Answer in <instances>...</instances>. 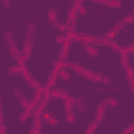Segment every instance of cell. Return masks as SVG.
Returning <instances> with one entry per match:
<instances>
[{
	"instance_id": "1",
	"label": "cell",
	"mask_w": 134,
	"mask_h": 134,
	"mask_svg": "<svg viewBox=\"0 0 134 134\" xmlns=\"http://www.w3.org/2000/svg\"><path fill=\"white\" fill-rule=\"evenodd\" d=\"M36 23L35 22H28L26 25V35L24 42L28 43L32 48H34V43H35V37H36Z\"/></svg>"
},
{
	"instance_id": "2",
	"label": "cell",
	"mask_w": 134,
	"mask_h": 134,
	"mask_svg": "<svg viewBox=\"0 0 134 134\" xmlns=\"http://www.w3.org/2000/svg\"><path fill=\"white\" fill-rule=\"evenodd\" d=\"M3 39L7 45L8 48H12V47H15V46H18L17 43H16V40H15V37H14V32L9 29H6L4 31V35H3Z\"/></svg>"
},
{
	"instance_id": "3",
	"label": "cell",
	"mask_w": 134,
	"mask_h": 134,
	"mask_svg": "<svg viewBox=\"0 0 134 134\" xmlns=\"http://www.w3.org/2000/svg\"><path fill=\"white\" fill-rule=\"evenodd\" d=\"M106 108V105L102 102L98 106H97V108H96V111H95V120L96 121H102L103 119H104V117H105V109Z\"/></svg>"
},
{
	"instance_id": "4",
	"label": "cell",
	"mask_w": 134,
	"mask_h": 134,
	"mask_svg": "<svg viewBox=\"0 0 134 134\" xmlns=\"http://www.w3.org/2000/svg\"><path fill=\"white\" fill-rule=\"evenodd\" d=\"M31 50H32V47H31L28 43L24 42L23 49H22V55H21L20 59H22V60H24V61H27V60L29 59L30 54H31Z\"/></svg>"
},
{
	"instance_id": "5",
	"label": "cell",
	"mask_w": 134,
	"mask_h": 134,
	"mask_svg": "<svg viewBox=\"0 0 134 134\" xmlns=\"http://www.w3.org/2000/svg\"><path fill=\"white\" fill-rule=\"evenodd\" d=\"M83 48H84V50L88 53V55H90V57H92V58H94V57H96V55L98 54V50H97V48L94 47L93 45L83 44Z\"/></svg>"
},
{
	"instance_id": "6",
	"label": "cell",
	"mask_w": 134,
	"mask_h": 134,
	"mask_svg": "<svg viewBox=\"0 0 134 134\" xmlns=\"http://www.w3.org/2000/svg\"><path fill=\"white\" fill-rule=\"evenodd\" d=\"M84 100H85V98H84L83 96H77L76 99H75L74 106H75V108H76L81 113H85L86 110H87L86 107H85V105H84Z\"/></svg>"
},
{
	"instance_id": "7",
	"label": "cell",
	"mask_w": 134,
	"mask_h": 134,
	"mask_svg": "<svg viewBox=\"0 0 134 134\" xmlns=\"http://www.w3.org/2000/svg\"><path fill=\"white\" fill-rule=\"evenodd\" d=\"M119 63H120V66L126 69L129 65H130V59H129V53H127L124 49V52L120 54V60H119Z\"/></svg>"
},
{
	"instance_id": "8",
	"label": "cell",
	"mask_w": 134,
	"mask_h": 134,
	"mask_svg": "<svg viewBox=\"0 0 134 134\" xmlns=\"http://www.w3.org/2000/svg\"><path fill=\"white\" fill-rule=\"evenodd\" d=\"M47 19L50 23H55L58 20V13L53 8H48L47 9Z\"/></svg>"
},
{
	"instance_id": "9",
	"label": "cell",
	"mask_w": 134,
	"mask_h": 134,
	"mask_svg": "<svg viewBox=\"0 0 134 134\" xmlns=\"http://www.w3.org/2000/svg\"><path fill=\"white\" fill-rule=\"evenodd\" d=\"M69 48L66 45H62L61 50H60V54H59V60L61 61H66L68 58V53H69Z\"/></svg>"
},
{
	"instance_id": "10",
	"label": "cell",
	"mask_w": 134,
	"mask_h": 134,
	"mask_svg": "<svg viewBox=\"0 0 134 134\" xmlns=\"http://www.w3.org/2000/svg\"><path fill=\"white\" fill-rule=\"evenodd\" d=\"M42 126H43V118L42 116H34L32 117V127L38 129L39 131L42 130Z\"/></svg>"
},
{
	"instance_id": "11",
	"label": "cell",
	"mask_w": 134,
	"mask_h": 134,
	"mask_svg": "<svg viewBox=\"0 0 134 134\" xmlns=\"http://www.w3.org/2000/svg\"><path fill=\"white\" fill-rule=\"evenodd\" d=\"M77 8L73 5L70 6L69 10H68V14H67V19H70V20H73V21H76V18H77Z\"/></svg>"
},
{
	"instance_id": "12",
	"label": "cell",
	"mask_w": 134,
	"mask_h": 134,
	"mask_svg": "<svg viewBox=\"0 0 134 134\" xmlns=\"http://www.w3.org/2000/svg\"><path fill=\"white\" fill-rule=\"evenodd\" d=\"M95 41V37L88 35V34H83V44H88V45H93Z\"/></svg>"
},
{
	"instance_id": "13",
	"label": "cell",
	"mask_w": 134,
	"mask_h": 134,
	"mask_svg": "<svg viewBox=\"0 0 134 134\" xmlns=\"http://www.w3.org/2000/svg\"><path fill=\"white\" fill-rule=\"evenodd\" d=\"M9 54H10V57H13L14 59L18 60V59L21 58V55H22V51L19 50L18 46H15V47L9 48Z\"/></svg>"
},
{
	"instance_id": "14",
	"label": "cell",
	"mask_w": 134,
	"mask_h": 134,
	"mask_svg": "<svg viewBox=\"0 0 134 134\" xmlns=\"http://www.w3.org/2000/svg\"><path fill=\"white\" fill-rule=\"evenodd\" d=\"M94 74H95V72H94L93 70H90V69L84 68V70H83L82 74H80V75L84 76V77H85V79H87V80H90V81H92V80H93V76H94Z\"/></svg>"
},
{
	"instance_id": "15",
	"label": "cell",
	"mask_w": 134,
	"mask_h": 134,
	"mask_svg": "<svg viewBox=\"0 0 134 134\" xmlns=\"http://www.w3.org/2000/svg\"><path fill=\"white\" fill-rule=\"evenodd\" d=\"M70 68H71L74 72H76V73H79V74H82V72H83V70H84V67H82L79 63H76V62H71V61H70Z\"/></svg>"
},
{
	"instance_id": "16",
	"label": "cell",
	"mask_w": 134,
	"mask_h": 134,
	"mask_svg": "<svg viewBox=\"0 0 134 134\" xmlns=\"http://www.w3.org/2000/svg\"><path fill=\"white\" fill-rule=\"evenodd\" d=\"M7 72H8L10 75L21 74V73H22V68H21V67H19L18 65H16V66H10V67H8Z\"/></svg>"
},
{
	"instance_id": "17",
	"label": "cell",
	"mask_w": 134,
	"mask_h": 134,
	"mask_svg": "<svg viewBox=\"0 0 134 134\" xmlns=\"http://www.w3.org/2000/svg\"><path fill=\"white\" fill-rule=\"evenodd\" d=\"M103 103H104L106 106H109V107H116L117 104H118L117 99L114 98V97H107V98H105V99L103 100Z\"/></svg>"
},
{
	"instance_id": "18",
	"label": "cell",
	"mask_w": 134,
	"mask_h": 134,
	"mask_svg": "<svg viewBox=\"0 0 134 134\" xmlns=\"http://www.w3.org/2000/svg\"><path fill=\"white\" fill-rule=\"evenodd\" d=\"M125 75H126V79L129 81V80H132L134 79V68L129 65L126 69H125Z\"/></svg>"
},
{
	"instance_id": "19",
	"label": "cell",
	"mask_w": 134,
	"mask_h": 134,
	"mask_svg": "<svg viewBox=\"0 0 134 134\" xmlns=\"http://www.w3.org/2000/svg\"><path fill=\"white\" fill-rule=\"evenodd\" d=\"M31 110L32 109H30V108H28V109H25L22 113H21V115H20V120L21 121H25L26 119H28L29 117H31Z\"/></svg>"
},
{
	"instance_id": "20",
	"label": "cell",
	"mask_w": 134,
	"mask_h": 134,
	"mask_svg": "<svg viewBox=\"0 0 134 134\" xmlns=\"http://www.w3.org/2000/svg\"><path fill=\"white\" fill-rule=\"evenodd\" d=\"M122 21H124L125 25H126V24H127V25H129V24H132V23L134 22V10H132L130 14L126 15V16L124 17Z\"/></svg>"
},
{
	"instance_id": "21",
	"label": "cell",
	"mask_w": 134,
	"mask_h": 134,
	"mask_svg": "<svg viewBox=\"0 0 134 134\" xmlns=\"http://www.w3.org/2000/svg\"><path fill=\"white\" fill-rule=\"evenodd\" d=\"M21 75H22V77L25 80V82H27V84H28V83L31 81V79H32V76H31V74H30V72H29V70H28L27 67L24 68V69H22Z\"/></svg>"
},
{
	"instance_id": "22",
	"label": "cell",
	"mask_w": 134,
	"mask_h": 134,
	"mask_svg": "<svg viewBox=\"0 0 134 134\" xmlns=\"http://www.w3.org/2000/svg\"><path fill=\"white\" fill-rule=\"evenodd\" d=\"M13 93H14V95L20 100V102H22V100H27V98H26V96H25V94L20 90V89H15L14 91H13Z\"/></svg>"
},
{
	"instance_id": "23",
	"label": "cell",
	"mask_w": 134,
	"mask_h": 134,
	"mask_svg": "<svg viewBox=\"0 0 134 134\" xmlns=\"http://www.w3.org/2000/svg\"><path fill=\"white\" fill-rule=\"evenodd\" d=\"M106 5L109 7H113V8H119L121 6V2L119 0H108Z\"/></svg>"
},
{
	"instance_id": "24",
	"label": "cell",
	"mask_w": 134,
	"mask_h": 134,
	"mask_svg": "<svg viewBox=\"0 0 134 134\" xmlns=\"http://www.w3.org/2000/svg\"><path fill=\"white\" fill-rule=\"evenodd\" d=\"M59 76H60L62 80H64V81H69V80L71 79V75L69 74V72H68L66 69H61V70L59 71Z\"/></svg>"
},
{
	"instance_id": "25",
	"label": "cell",
	"mask_w": 134,
	"mask_h": 134,
	"mask_svg": "<svg viewBox=\"0 0 134 134\" xmlns=\"http://www.w3.org/2000/svg\"><path fill=\"white\" fill-rule=\"evenodd\" d=\"M53 26H55L59 30H61V31H63V32H66V31H68L69 30V28H68V26L66 25V24H63V23H61V22H55V23H51Z\"/></svg>"
},
{
	"instance_id": "26",
	"label": "cell",
	"mask_w": 134,
	"mask_h": 134,
	"mask_svg": "<svg viewBox=\"0 0 134 134\" xmlns=\"http://www.w3.org/2000/svg\"><path fill=\"white\" fill-rule=\"evenodd\" d=\"M65 119L68 124H72L75 121V115L73 113V111H70V112H66L65 114Z\"/></svg>"
},
{
	"instance_id": "27",
	"label": "cell",
	"mask_w": 134,
	"mask_h": 134,
	"mask_svg": "<svg viewBox=\"0 0 134 134\" xmlns=\"http://www.w3.org/2000/svg\"><path fill=\"white\" fill-rule=\"evenodd\" d=\"M111 48H112L115 52H118V53H120V54L124 52V47H122L121 45H119L117 42H114V41H113V42H112V45H111Z\"/></svg>"
},
{
	"instance_id": "28",
	"label": "cell",
	"mask_w": 134,
	"mask_h": 134,
	"mask_svg": "<svg viewBox=\"0 0 134 134\" xmlns=\"http://www.w3.org/2000/svg\"><path fill=\"white\" fill-rule=\"evenodd\" d=\"M61 95H62V90H57V89L51 90V92H50V96H49V99H50V100H51V99H53V98H59V99H60Z\"/></svg>"
},
{
	"instance_id": "29",
	"label": "cell",
	"mask_w": 134,
	"mask_h": 134,
	"mask_svg": "<svg viewBox=\"0 0 134 134\" xmlns=\"http://www.w3.org/2000/svg\"><path fill=\"white\" fill-rule=\"evenodd\" d=\"M63 108H64V110H65L66 112H70V111L73 110L74 104H72V103H70V102H68V100H65L64 104H63Z\"/></svg>"
},
{
	"instance_id": "30",
	"label": "cell",
	"mask_w": 134,
	"mask_h": 134,
	"mask_svg": "<svg viewBox=\"0 0 134 134\" xmlns=\"http://www.w3.org/2000/svg\"><path fill=\"white\" fill-rule=\"evenodd\" d=\"M125 26V23H124V21L122 20H120V21H118L114 26H113V28H112V30L113 31H115L116 34L118 32V31H120L121 29H122V27Z\"/></svg>"
},
{
	"instance_id": "31",
	"label": "cell",
	"mask_w": 134,
	"mask_h": 134,
	"mask_svg": "<svg viewBox=\"0 0 134 134\" xmlns=\"http://www.w3.org/2000/svg\"><path fill=\"white\" fill-rule=\"evenodd\" d=\"M104 75H105V74H103V73H99V72H95V74H94V76H93V80H92V82H94V83H103V79H104Z\"/></svg>"
},
{
	"instance_id": "32",
	"label": "cell",
	"mask_w": 134,
	"mask_h": 134,
	"mask_svg": "<svg viewBox=\"0 0 134 134\" xmlns=\"http://www.w3.org/2000/svg\"><path fill=\"white\" fill-rule=\"evenodd\" d=\"M28 85H29V87H30V88H32V89H35V90H36V89H38L39 87H41V83H40V82H38V81H37L36 79H34V77H32V79H31V81L28 83Z\"/></svg>"
},
{
	"instance_id": "33",
	"label": "cell",
	"mask_w": 134,
	"mask_h": 134,
	"mask_svg": "<svg viewBox=\"0 0 134 134\" xmlns=\"http://www.w3.org/2000/svg\"><path fill=\"white\" fill-rule=\"evenodd\" d=\"M52 67H53V69L54 70H57V71H60L61 69H62V61L61 60H55V61H53V63H52Z\"/></svg>"
},
{
	"instance_id": "34",
	"label": "cell",
	"mask_w": 134,
	"mask_h": 134,
	"mask_svg": "<svg viewBox=\"0 0 134 134\" xmlns=\"http://www.w3.org/2000/svg\"><path fill=\"white\" fill-rule=\"evenodd\" d=\"M66 40H67V38H66V35H60V36H58V37L55 38V43L64 45V43L66 42Z\"/></svg>"
},
{
	"instance_id": "35",
	"label": "cell",
	"mask_w": 134,
	"mask_h": 134,
	"mask_svg": "<svg viewBox=\"0 0 134 134\" xmlns=\"http://www.w3.org/2000/svg\"><path fill=\"white\" fill-rule=\"evenodd\" d=\"M57 83H58V77L48 79V81H47V83H46V87H48V88H53Z\"/></svg>"
},
{
	"instance_id": "36",
	"label": "cell",
	"mask_w": 134,
	"mask_h": 134,
	"mask_svg": "<svg viewBox=\"0 0 134 134\" xmlns=\"http://www.w3.org/2000/svg\"><path fill=\"white\" fill-rule=\"evenodd\" d=\"M59 119L57 118V117H54V116H51L49 119H47V124L48 125H50V126H53V127H55V126H58L59 125Z\"/></svg>"
},
{
	"instance_id": "37",
	"label": "cell",
	"mask_w": 134,
	"mask_h": 134,
	"mask_svg": "<svg viewBox=\"0 0 134 134\" xmlns=\"http://www.w3.org/2000/svg\"><path fill=\"white\" fill-rule=\"evenodd\" d=\"M116 35H117V34H116L115 31H113V30H109V31H107V32L105 34L104 38H105V39H109V40H113V39L115 38Z\"/></svg>"
},
{
	"instance_id": "38",
	"label": "cell",
	"mask_w": 134,
	"mask_h": 134,
	"mask_svg": "<svg viewBox=\"0 0 134 134\" xmlns=\"http://www.w3.org/2000/svg\"><path fill=\"white\" fill-rule=\"evenodd\" d=\"M75 35H76V31H75L74 29H70V30L67 31V34H66V38H67V40H72V41H73Z\"/></svg>"
},
{
	"instance_id": "39",
	"label": "cell",
	"mask_w": 134,
	"mask_h": 134,
	"mask_svg": "<svg viewBox=\"0 0 134 134\" xmlns=\"http://www.w3.org/2000/svg\"><path fill=\"white\" fill-rule=\"evenodd\" d=\"M66 25L68 26L69 30H70V29H74V27H75V25H76V21H73V20L67 19V20H66Z\"/></svg>"
},
{
	"instance_id": "40",
	"label": "cell",
	"mask_w": 134,
	"mask_h": 134,
	"mask_svg": "<svg viewBox=\"0 0 134 134\" xmlns=\"http://www.w3.org/2000/svg\"><path fill=\"white\" fill-rule=\"evenodd\" d=\"M42 116V118H43V120H46L47 121V119H49L51 116H53V114L51 113V112H49V111H47V110H45L44 112H43V114L41 115Z\"/></svg>"
},
{
	"instance_id": "41",
	"label": "cell",
	"mask_w": 134,
	"mask_h": 134,
	"mask_svg": "<svg viewBox=\"0 0 134 134\" xmlns=\"http://www.w3.org/2000/svg\"><path fill=\"white\" fill-rule=\"evenodd\" d=\"M124 49H125V51H126L127 53H132V54H134V43H132V44H130V45L124 47Z\"/></svg>"
},
{
	"instance_id": "42",
	"label": "cell",
	"mask_w": 134,
	"mask_h": 134,
	"mask_svg": "<svg viewBox=\"0 0 134 134\" xmlns=\"http://www.w3.org/2000/svg\"><path fill=\"white\" fill-rule=\"evenodd\" d=\"M17 65L19 67H21L22 69H24V68H26V61H24L22 59H18L17 60Z\"/></svg>"
},
{
	"instance_id": "43",
	"label": "cell",
	"mask_w": 134,
	"mask_h": 134,
	"mask_svg": "<svg viewBox=\"0 0 134 134\" xmlns=\"http://www.w3.org/2000/svg\"><path fill=\"white\" fill-rule=\"evenodd\" d=\"M73 42H82L83 43V34L81 32H76L74 39H73Z\"/></svg>"
},
{
	"instance_id": "44",
	"label": "cell",
	"mask_w": 134,
	"mask_h": 134,
	"mask_svg": "<svg viewBox=\"0 0 134 134\" xmlns=\"http://www.w3.org/2000/svg\"><path fill=\"white\" fill-rule=\"evenodd\" d=\"M50 92H51L50 88H48V87H46V86H45V90H44V93H43L44 99H47V98H49V96H50Z\"/></svg>"
},
{
	"instance_id": "45",
	"label": "cell",
	"mask_w": 134,
	"mask_h": 134,
	"mask_svg": "<svg viewBox=\"0 0 134 134\" xmlns=\"http://www.w3.org/2000/svg\"><path fill=\"white\" fill-rule=\"evenodd\" d=\"M70 97V94L68 93V92H66V91H63L62 90V95H61V97H60V99H62V100H68V98Z\"/></svg>"
},
{
	"instance_id": "46",
	"label": "cell",
	"mask_w": 134,
	"mask_h": 134,
	"mask_svg": "<svg viewBox=\"0 0 134 134\" xmlns=\"http://www.w3.org/2000/svg\"><path fill=\"white\" fill-rule=\"evenodd\" d=\"M59 76V71L52 69L50 72H49V75H48V79H54V77H58Z\"/></svg>"
},
{
	"instance_id": "47",
	"label": "cell",
	"mask_w": 134,
	"mask_h": 134,
	"mask_svg": "<svg viewBox=\"0 0 134 134\" xmlns=\"http://www.w3.org/2000/svg\"><path fill=\"white\" fill-rule=\"evenodd\" d=\"M89 127L91 128V130H92V131H95V130L97 129V127H98V121H96V120L91 121V122L89 124Z\"/></svg>"
},
{
	"instance_id": "48",
	"label": "cell",
	"mask_w": 134,
	"mask_h": 134,
	"mask_svg": "<svg viewBox=\"0 0 134 134\" xmlns=\"http://www.w3.org/2000/svg\"><path fill=\"white\" fill-rule=\"evenodd\" d=\"M103 44H104V38H100V37H95L94 45H103Z\"/></svg>"
},
{
	"instance_id": "49",
	"label": "cell",
	"mask_w": 134,
	"mask_h": 134,
	"mask_svg": "<svg viewBox=\"0 0 134 134\" xmlns=\"http://www.w3.org/2000/svg\"><path fill=\"white\" fill-rule=\"evenodd\" d=\"M77 12H79L81 15H85V14L87 13V9H86V7L84 6V4H82L81 6L77 7Z\"/></svg>"
},
{
	"instance_id": "50",
	"label": "cell",
	"mask_w": 134,
	"mask_h": 134,
	"mask_svg": "<svg viewBox=\"0 0 134 134\" xmlns=\"http://www.w3.org/2000/svg\"><path fill=\"white\" fill-rule=\"evenodd\" d=\"M112 42H113V40H109V39H105L104 38V46H106V47H111V45H112Z\"/></svg>"
},
{
	"instance_id": "51",
	"label": "cell",
	"mask_w": 134,
	"mask_h": 134,
	"mask_svg": "<svg viewBox=\"0 0 134 134\" xmlns=\"http://www.w3.org/2000/svg\"><path fill=\"white\" fill-rule=\"evenodd\" d=\"M70 68V61H62V69Z\"/></svg>"
},
{
	"instance_id": "52",
	"label": "cell",
	"mask_w": 134,
	"mask_h": 134,
	"mask_svg": "<svg viewBox=\"0 0 134 134\" xmlns=\"http://www.w3.org/2000/svg\"><path fill=\"white\" fill-rule=\"evenodd\" d=\"M20 105H21L22 108L28 109V107H29V102H28V100H22V102H20Z\"/></svg>"
},
{
	"instance_id": "53",
	"label": "cell",
	"mask_w": 134,
	"mask_h": 134,
	"mask_svg": "<svg viewBox=\"0 0 134 134\" xmlns=\"http://www.w3.org/2000/svg\"><path fill=\"white\" fill-rule=\"evenodd\" d=\"M41 131H39L38 129H36V128H34V127H31L30 129H29V131H28V133L27 134H39Z\"/></svg>"
},
{
	"instance_id": "54",
	"label": "cell",
	"mask_w": 134,
	"mask_h": 134,
	"mask_svg": "<svg viewBox=\"0 0 134 134\" xmlns=\"http://www.w3.org/2000/svg\"><path fill=\"white\" fill-rule=\"evenodd\" d=\"M82 4H83V1H82V0H75V1H73V3H72V5L75 6L76 8H77L79 6H81Z\"/></svg>"
},
{
	"instance_id": "55",
	"label": "cell",
	"mask_w": 134,
	"mask_h": 134,
	"mask_svg": "<svg viewBox=\"0 0 134 134\" xmlns=\"http://www.w3.org/2000/svg\"><path fill=\"white\" fill-rule=\"evenodd\" d=\"M128 83H129V86H130V88H131V91L134 93V79L129 80Z\"/></svg>"
},
{
	"instance_id": "56",
	"label": "cell",
	"mask_w": 134,
	"mask_h": 134,
	"mask_svg": "<svg viewBox=\"0 0 134 134\" xmlns=\"http://www.w3.org/2000/svg\"><path fill=\"white\" fill-rule=\"evenodd\" d=\"M110 82H111V79L109 77V76H107V75H104V79H103V83L104 84H110Z\"/></svg>"
},
{
	"instance_id": "57",
	"label": "cell",
	"mask_w": 134,
	"mask_h": 134,
	"mask_svg": "<svg viewBox=\"0 0 134 134\" xmlns=\"http://www.w3.org/2000/svg\"><path fill=\"white\" fill-rule=\"evenodd\" d=\"M128 129L130 131V134H133L134 133V122H132L131 125H129L128 126Z\"/></svg>"
},
{
	"instance_id": "58",
	"label": "cell",
	"mask_w": 134,
	"mask_h": 134,
	"mask_svg": "<svg viewBox=\"0 0 134 134\" xmlns=\"http://www.w3.org/2000/svg\"><path fill=\"white\" fill-rule=\"evenodd\" d=\"M93 133H94V131H92L89 126L86 128V130H85V132H84V134H93Z\"/></svg>"
},
{
	"instance_id": "59",
	"label": "cell",
	"mask_w": 134,
	"mask_h": 134,
	"mask_svg": "<svg viewBox=\"0 0 134 134\" xmlns=\"http://www.w3.org/2000/svg\"><path fill=\"white\" fill-rule=\"evenodd\" d=\"M0 134H6V128L4 125H1L0 127Z\"/></svg>"
},
{
	"instance_id": "60",
	"label": "cell",
	"mask_w": 134,
	"mask_h": 134,
	"mask_svg": "<svg viewBox=\"0 0 134 134\" xmlns=\"http://www.w3.org/2000/svg\"><path fill=\"white\" fill-rule=\"evenodd\" d=\"M72 44H73V41H72V40H66V42L64 43V45L68 46V47H71Z\"/></svg>"
},
{
	"instance_id": "61",
	"label": "cell",
	"mask_w": 134,
	"mask_h": 134,
	"mask_svg": "<svg viewBox=\"0 0 134 134\" xmlns=\"http://www.w3.org/2000/svg\"><path fill=\"white\" fill-rule=\"evenodd\" d=\"M2 3L5 5V6H10L12 5V1H6V0H2Z\"/></svg>"
},
{
	"instance_id": "62",
	"label": "cell",
	"mask_w": 134,
	"mask_h": 134,
	"mask_svg": "<svg viewBox=\"0 0 134 134\" xmlns=\"http://www.w3.org/2000/svg\"><path fill=\"white\" fill-rule=\"evenodd\" d=\"M121 134H130V131H129V129H128V127L122 131V133Z\"/></svg>"
},
{
	"instance_id": "63",
	"label": "cell",
	"mask_w": 134,
	"mask_h": 134,
	"mask_svg": "<svg viewBox=\"0 0 134 134\" xmlns=\"http://www.w3.org/2000/svg\"><path fill=\"white\" fill-rule=\"evenodd\" d=\"M95 2L96 3H98V4H107V1H98V0H95Z\"/></svg>"
},
{
	"instance_id": "64",
	"label": "cell",
	"mask_w": 134,
	"mask_h": 134,
	"mask_svg": "<svg viewBox=\"0 0 134 134\" xmlns=\"http://www.w3.org/2000/svg\"><path fill=\"white\" fill-rule=\"evenodd\" d=\"M39 134H44V133H43V132H42V131H41V132H40V133H39Z\"/></svg>"
}]
</instances>
